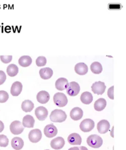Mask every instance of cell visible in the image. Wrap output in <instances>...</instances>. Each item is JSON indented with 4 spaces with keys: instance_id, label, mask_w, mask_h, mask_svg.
I'll use <instances>...</instances> for the list:
<instances>
[{
    "instance_id": "74e56055",
    "label": "cell",
    "mask_w": 126,
    "mask_h": 150,
    "mask_svg": "<svg viewBox=\"0 0 126 150\" xmlns=\"http://www.w3.org/2000/svg\"><path fill=\"white\" fill-rule=\"evenodd\" d=\"M79 150H88L86 147H84V146H81L80 148H79Z\"/></svg>"
},
{
    "instance_id": "5bb4252c",
    "label": "cell",
    "mask_w": 126,
    "mask_h": 150,
    "mask_svg": "<svg viewBox=\"0 0 126 150\" xmlns=\"http://www.w3.org/2000/svg\"><path fill=\"white\" fill-rule=\"evenodd\" d=\"M67 140L68 143L72 145H80L82 142L81 137L77 133H72L69 135Z\"/></svg>"
},
{
    "instance_id": "6da1fadb",
    "label": "cell",
    "mask_w": 126,
    "mask_h": 150,
    "mask_svg": "<svg viewBox=\"0 0 126 150\" xmlns=\"http://www.w3.org/2000/svg\"><path fill=\"white\" fill-rule=\"evenodd\" d=\"M66 118L67 115L62 110H55L52 111L50 115V119L54 123H62Z\"/></svg>"
},
{
    "instance_id": "5b68a950",
    "label": "cell",
    "mask_w": 126,
    "mask_h": 150,
    "mask_svg": "<svg viewBox=\"0 0 126 150\" xmlns=\"http://www.w3.org/2000/svg\"><path fill=\"white\" fill-rule=\"evenodd\" d=\"M80 91V86L77 82H75L69 83L66 88L67 93L68 95L71 97H75L77 95Z\"/></svg>"
},
{
    "instance_id": "d4e9b609",
    "label": "cell",
    "mask_w": 126,
    "mask_h": 150,
    "mask_svg": "<svg viewBox=\"0 0 126 150\" xmlns=\"http://www.w3.org/2000/svg\"><path fill=\"white\" fill-rule=\"evenodd\" d=\"M34 108V104L30 100H25L22 104V109L24 112H31Z\"/></svg>"
},
{
    "instance_id": "9c48e42d",
    "label": "cell",
    "mask_w": 126,
    "mask_h": 150,
    "mask_svg": "<svg viewBox=\"0 0 126 150\" xmlns=\"http://www.w3.org/2000/svg\"><path fill=\"white\" fill-rule=\"evenodd\" d=\"M48 114V110L43 106L38 107L35 110L36 117L40 121H43L46 119Z\"/></svg>"
},
{
    "instance_id": "f1b7e54d",
    "label": "cell",
    "mask_w": 126,
    "mask_h": 150,
    "mask_svg": "<svg viewBox=\"0 0 126 150\" xmlns=\"http://www.w3.org/2000/svg\"><path fill=\"white\" fill-rule=\"evenodd\" d=\"M9 96L8 93L4 91H0V103H4L8 101Z\"/></svg>"
},
{
    "instance_id": "52a82bcc",
    "label": "cell",
    "mask_w": 126,
    "mask_h": 150,
    "mask_svg": "<svg viewBox=\"0 0 126 150\" xmlns=\"http://www.w3.org/2000/svg\"><path fill=\"white\" fill-rule=\"evenodd\" d=\"M91 89L93 92L94 94H96L97 95H102L103 94L106 89V86L104 82L98 81V82H96L93 84Z\"/></svg>"
},
{
    "instance_id": "7a4b0ae2",
    "label": "cell",
    "mask_w": 126,
    "mask_h": 150,
    "mask_svg": "<svg viewBox=\"0 0 126 150\" xmlns=\"http://www.w3.org/2000/svg\"><path fill=\"white\" fill-rule=\"evenodd\" d=\"M103 143V141L101 137L95 134L89 136L87 139V144L93 148H99L101 147Z\"/></svg>"
},
{
    "instance_id": "836d02e7",
    "label": "cell",
    "mask_w": 126,
    "mask_h": 150,
    "mask_svg": "<svg viewBox=\"0 0 126 150\" xmlns=\"http://www.w3.org/2000/svg\"><path fill=\"white\" fill-rule=\"evenodd\" d=\"M6 75L3 71H0V85L3 84L6 80Z\"/></svg>"
},
{
    "instance_id": "7402d4cb",
    "label": "cell",
    "mask_w": 126,
    "mask_h": 150,
    "mask_svg": "<svg viewBox=\"0 0 126 150\" xmlns=\"http://www.w3.org/2000/svg\"><path fill=\"white\" fill-rule=\"evenodd\" d=\"M80 100L82 103L85 105H89L92 102L93 98L91 93L89 92H85L81 94L80 97Z\"/></svg>"
},
{
    "instance_id": "ba28073f",
    "label": "cell",
    "mask_w": 126,
    "mask_h": 150,
    "mask_svg": "<svg viewBox=\"0 0 126 150\" xmlns=\"http://www.w3.org/2000/svg\"><path fill=\"white\" fill-rule=\"evenodd\" d=\"M41 137L42 134L41 131L38 129L32 130L29 134V141L34 143L38 142L41 140Z\"/></svg>"
},
{
    "instance_id": "8d00e7d4",
    "label": "cell",
    "mask_w": 126,
    "mask_h": 150,
    "mask_svg": "<svg viewBox=\"0 0 126 150\" xmlns=\"http://www.w3.org/2000/svg\"><path fill=\"white\" fill-rule=\"evenodd\" d=\"M114 127H113L112 129L111 130V133H110L111 137H112V138H114Z\"/></svg>"
},
{
    "instance_id": "44dd1931",
    "label": "cell",
    "mask_w": 126,
    "mask_h": 150,
    "mask_svg": "<svg viewBox=\"0 0 126 150\" xmlns=\"http://www.w3.org/2000/svg\"><path fill=\"white\" fill-rule=\"evenodd\" d=\"M39 75L41 78L44 80H48L51 78L53 75V71L50 68H44L39 71Z\"/></svg>"
},
{
    "instance_id": "8fae6325",
    "label": "cell",
    "mask_w": 126,
    "mask_h": 150,
    "mask_svg": "<svg viewBox=\"0 0 126 150\" xmlns=\"http://www.w3.org/2000/svg\"><path fill=\"white\" fill-rule=\"evenodd\" d=\"M110 128V125L109 122L106 120H102L97 124V130L101 134L107 133Z\"/></svg>"
},
{
    "instance_id": "30bf717a",
    "label": "cell",
    "mask_w": 126,
    "mask_h": 150,
    "mask_svg": "<svg viewBox=\"0 0 126 150\" xmlns=\"http://www.w3.org/2000/svg\"><path fill=\"white\" fill-rule=\"evenodd\" d=\"M43 132L44 135L46 137L51 138L57 135L58 131L56 127L54 125L50 124L48 125L45 127Z\"/></svg>"
},
{
    "instance_id": "e575fe53",
    "label": "cell",
    "mask_w": 126,
    "mask_h": 150,
    "mask_svg": "<svg viewBox=\"0 0 126 150\" xmlns=\"http://www.w3.org/2000/svg\"><path fill=\"white\" fill-rule=\"evenodd\" d=\"M4 129V125L2 121H0V133H1Z\"/></svg>"
},
{
    "instance_id": "9a60e30c",
    "label": "cell",
    "mask_w": 126,
    "mask_h": 150,
    "mask_svg": "<svg viewBox=\"0 0 126 150\" xmlns=\"http://www.w3.org/2000/svg\"><path fill=\"white\" fill-rule=\"evenodd\" d=\"M22 85L21 82H14L12 85L10 89V93L12 96L16 97L21 94L22 91Z\"/></svg>"
},
{
    "instance_id": "e0dca14e",
    "label": "cell",
    "mask_w": 126,
    "mask_h": 150,
    "mask_svg": "<svg viewBox=\"0 0 126 150\" xmlns=\"http://www.w3.org/2000/svg\"><path fill=\"white\" fill-rule=\"evenodd\" d=\"M75 71L76 73L79 75H84L88 73V68L87 65L84 63L77 64L75 66Z\"/></svg>"
},
{
    "instance_id": "83f0119b",
    "label": "cell",
    "mask_w": 126,
    "mask_h": 150,
    "mask_svg": "<svg viewBox=\"0 0 126 150\" xmlns=\"http://www.w3.org/2000/svg\"><path fill=\"white\" fill-rule=\"evenodd\" d=\"M9 144V139L4 135H0V147H6Z\"/></svg>"
},
{
    "instance_id": "d6986e66",
    "label": "cell",
    "mask_w": 126,
    "mask_h": 150,
    "mask_svg": "<svg viewBox=\"0 0 126 150\" xmlns=\"http://www.w3.org/2000/svg\"><path fill=\"white\" fill-rule=\"evenodd\" d=\"M13 148L15 150H20L24 147V142L22 139L20 137H15L11 141Z\"/></svg>"
},
{
    "instance_id": "cb8c5ba5",
    "label": "cell",
    "mask_w": 126,
    "mask_h": 150,
    "mask_svg": "<svg viewBox=\"0 0 126 150\" xmlns=\"http://www.w3.org/2000/svg\"><path fill=\"white\" fill-rule=\"evenodd\" d=\"M32 63V59L29 56H23L19 59V64L21 66L27 67L31 65Z\"/></svg>"
},
{
    "instance_id": "4fadbf2b",
    "label": "cell",
    "mask_w": 126,
    "mask_h": 150,
    "mask_svg": "<svg viewBox=\"0 0 126 150\" xmlns=\"http://www.w3.org/2000/svg\"><path fill=\"white\" fill-rule=\"evenodd\" d=\"M83 116V112L79 107L74 108L70 112V116L74 121H78Z\"/></svg>"
},
{
    "instance_id": "603a6c76",
    "label": "cell",
    "mask_w": 126,
    "mask_h": 150,
    "mask_svg": "<svg viewBox=\"0 0 126 150\" xmlns=\"http://www.w3.org/2000/svg\"><path fill=\"white\" fill-rule=\"evenodd\" d=\"M107 105V102L105 99L100 98L94 103V109L97 111H101L105 108Z\"/></svg>"
},
{
    "instance_id": "1f68e13d",
    "label": "cell",
    "mask_w": 126,
    "mask_h": 150,
    "mask_svg": "<svg viewBox=\"0 0 126 150\" xmlns=\"http://www.w3.org/2000/svg\"><path fill=\"white\" fill-rule=\"evenodd\" d=\"M13 57L12 56H1L0 59L1 61L5 64L9 63L11 62Z\"/></svg>"
},
{
    "instance_id": "d6a6232c",
    "label": "cell",
    "mask_w": 126,
    "mask_h": 150,
    "mask_svg": "<svg viewBox=\"0 0 126 150\" xmlns=\"http://www.w3.org/2000/svg\"><path fill=\"white\" fill-rule=\"evenodd\" d=\"M114 86H112V87H110L108 89V97L110 99H112V100H114Z\"/></svg>"
},
{
    "instance_id": "7c38bea8",
    "label": "cell",
    "mask_w": 126,
    "mask_h": 150,
    "mask_svg": "<svg viewBox=\"0 0 126 150\" xmlns=\"http://www.w3.org/2000/svg\"><path fill=\"white\" fill-rule=\"evenodd\" d=\"M65 145V141L63 138L58 137L53 139L50 142V146L55 150L62 149Z\"/></svg>"
},
{
    "instance_id": "ac0fdd59",
    "label": "cell",
    "mask_w": 126,
    "mask_h": 150,
    "mask_svg": "<svg viewBox=\"0 0 126 150\" xmlns=\"http://www.w3.org/2000/svg\"><path fill=\"white\" fill-rule=\"evenodd\" d=\"M68 80L64 78H60L55 82V87L59 91H63L66 89L68 86Z\"/></svg>"
},
{
    "instance_id": "8992f818",
    "label": "cell",
    "mask_w": 126,
    "mask_h": 150,
    "mask_svg": "<svg viewBox=\"0 0 126 150\" xmlns=\"http://www.w3.org/2000/svg\"><path fill=\"white\" fill-rule=\"evenodd\" d=\"M10 129L13 134L19 135L24 131V127L21 122L15 121L10 124Z\"/></svg>"
},
{
    "instance_id": "f35d334b",
    "label": "cell",
    "mask_w": 126,
    "mask_h": 150,
    "mask_svg": "<svg viewBox=\"0 0 126 150\" xmlns=\"http://www.w3.org/2000/svg\"></svg>"
},
{
    "instance_id": "277c9868",
    "label": "cell",
    "mask_w": 126,
    "mask_h": 150,
    "mask_svg": "<svg viewBox=\"0 0 126 150\" xmlns=\"http://www.w3.org/2000/svg\"><path fill=\"white\" fill-rule=\"evenodd\" d=\"M95 127L94 122L90 119H86L82 121L80 124V130L86 133L92 131Z\"/></svg>"
},
{
    "instance_id": "d590c367",
    "label": "cell",
    "mask_w": 126,
    "mask_h": 150,
    "mask_svg": "<svg viewBox=\"0 0 126 150\" xmlns=\"http://www.w3.org/2000/svg\"><path fill=\"white\" fill-rule=\"evenodd\" d=\"M68 150H79L78 147H72V148H70V149H69Z\"/></svg>"
},
{
    "instance_id": "3957f363",
    "label": "cell",
    "mask_w": 126,
    "mask_h": 150,
    "mask_svg": "<svg viewBox=\"0 0 126 150\" xmlns=\"http://www.w3.org/2000/svg\"><path fill=\"white\" fill-rule=\"evenodd\" d=\"M53 101L56 106L63 107L68 103V99L66 95L62 93H57L53 96Z\"/></svg>"
},
{
    "instance_id": "4dcf8cb0",
    "label": "cell",
    "mask_w": 126,
    "mask_h": 150,
    "mask_svg": "<svg viewBox=\"0 0 126 150\" xmlns=\"http://www.w3.org/2000/svg\"><path fill=\"white\" fill-rule=\"evenodd\" d=\"M123 8L121 4L110 3L108 4V9L110 10H121Z\"/></svg>"
},
{
    "instance_id": "4316f807",
    "label": "cell",
    "mask_w": 126,
    "mask_h": 150,
    "mask_svg": "<svg viewBox=\"0 0 126 150\" xmlns=\"http://www.w3.org/2000/svg\"><path fill=\"white\" fill-rule=\"evenodd\" d=\"M18 72L19 68L17 65L12 64L7 67V73L10 77H15L17 75Z\"/></svg>"
},
{
    "instance_id": "f546056e",
    "label": "cell",
    "mask_w": 126,
    "mask_h": 150,
    "mask_svg": "<svg viewBox=\"0 0 126 150\" xmlns=\"http://www.w3.org/2000/svg\"><path fill=\"white\" fill-rule=\"evenodd\" d=\"M46 59L43 56H39L36 60V64L38 67L44 66L46 65Z\"/></svg>"
},
{
    "instance_id": "484cf974",
    "label": "cell",
    "mask_w": 126,
    "mask_h": 150,
    "mask_svg": "<svg viewBox=\"0 0 126 150\" xmlns=\"http://www.w3.org/2000/svg\"><path fill=\"white\" fill-rule=\"evenodd\" d=\"M90 69L93 73L99 74L102 72V66L99 62H94L91 65Z\"/></svg>"
},
{
    "instance_id": "2e32d148",
    "label": "cell",
    "mask_w": 126,
    "mask_h": 150,
    "mask_svg": "<svg viewBox=\"0 0 126 150\" xmlns=\"http://www.w3.org/2000/svg\"><path fill=\"white\" fill-rule=\"evenodd\" d=\"M50 95L48 93L45 91H41L36 96V99L41 104H46L49 101Z\"/></svg>"
},
{
    "instance_id": "ffe728a7",
    "label": "cell",
    "mask_w": 126,
    "mask_h": 150,
    "mask_svg": "<svg viewBox=\"0 0 126 150\" xmlns=\"http://www.w3.org/2000/svg\"><path fill=\"white\" fill-rule=\"evenodd\" d=\"M35 120L33 117L31 115H26L24 116L22 119V124L24 127L32 128L34 127Z\"/></svg>"
}]
</instances>
